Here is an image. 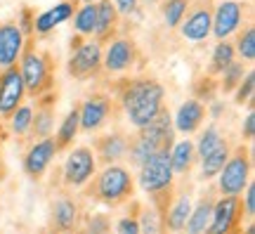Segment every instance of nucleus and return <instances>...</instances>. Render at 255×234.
Wrapping results in <instances>:
<instances>
[{
	"mask_svg": "<svg viewBox=\"0 0 255 234\" xmlns=\"http://www.w3.org/2000/svg\"><path fill=\"white\" fill-rule=\"evenodd\" d=\"M95 19H97V5L95 2H83L73 12V28L78 36H92L95 33Z\"/></svg>",
	"mask_w": 255,
	"mask_h": 234,
	"instance_id": "obj_28",
	"label": "nucleus"
},
{
	"mask_svg": "<svg viewBox=\"0 0 255 234\" xmlns=\"http://www.w3.org/2000/svg\"><path fill=\"white\" fill-rule=\"evenodd\" d=\"M52 128H55V109L50 107V102H40V107L36 109L33 121H31V135L33 137L52 135Z\"/></svg>",
	"mask_w": 255,
	"mask_h": 234,
	"instance_id": "obj_29",
	"label": "nucleus"
},
{
	"mask_svg": "<svg viewBox=\"0 0 255 234\" xmlns=\"http://www.w3.org/2000/svg\"><path fill=\"white\" fill-rule=\"evenodd\" d=\"M227 156H229V144L227 142H222L210 154L201 156V178H203V180H213V178L220 173V168L225 166Z\"/></svg>",
	"mask_w": 255,
	"mask_h": 234,
	"instance_id": "obj_26",
	"label": "nucleus"
},
{
	"mask_svg": "<svg viewBox=\"0 0 255 234\" xmlns=\"http://www.w3.org/2000/svg\"><path fill=\"white\" fill-rule=\"evenodd\" d=\"M114 5L119 9V14H132L139 5V0H114Z\"/></svg>",
	"mask_w": 255,
	"mask_h": 234,
	"instance_id": "obj_43",
	"label": "nucleus"
},
{
	"mask_svg": "<svg viewBox=\"0 0 255 234\" xmlns=\"http://www.w3.org/2000/svg\"><path fill=\"white\" fill-rule=\"evenodd\" d=\"M203 118H206V107H203V102L196 97L187 99L180 104V109L175 111L173 116V128L175 133H182V135H191V133H196L203 123Z\"/></svg>",
	"mask_w": 255,
	"mask_h": 234,
	"instance_id": "obj_16",
	"label": "nucleus"
},
{
	"mask_svg": "<svg viewBox=\"0 0 255 234\" xmlns=\"http://www.w3.org/2000/svg\"><path fill=\"white\" fill-rule=\"evenodd\" d=\"M142 2H146V5H154V2H158V0H142Z\"/></svg>",
	"mask_w": 255,
	"mask_h": 234,
	"instance_id": "obj_45",
	"label": "nucleus"
},
{
	"mask_svg": "<svg viewBox=\"0 0 255 234\" xmlns=\"http://www.w3.org/2000/svg\"><path fill=\"white\" fill-rule=\"evenodd\" d=\"M244 19V9L241 2L237 0H220L213 12V26H210V36H215L218 40L229 38L232 33H237Z\"/></svg>",
	"mask_w": 255,
	"mask_h": 234,
	"instance_id": "obj_11",
	"label": "nucleus"
},
{
	"mask_svg": "<svg viewBox=\"0 0 255 234\" xmlns=\"http://www.w3.org/2000/svg\"><path fill=\"white\" fill-rule=\"evenodd\" d=\"M218 178V189L222 197H239L244 194L246 185L251 182V156L244 149L229 152L225 166L220 168Z\"/></svg>",
	"mask_w": 255,
	"mask_h": 234,
	"instance_id": "obj_5",
	"label": "nucleus"
},
{
	"mask_svg": "<svg viewBox=\"0 0 255 234\" xmlns=\"http://www.w3.org/2000/svg\"><path fill=\"white\" fill-rule=\"evenodd\" d=\"M24 95H26V88H24L17 64L2 69L0 71V116L7 118L24 102Z\"/></svg>",
	"mask_w": 255,
	"mask_h": 234,
	"instance_id": "obj_10",
	"label": "nucleus"
},
{
	"mask_svg": "<svg viewBox=\"0 0 255 234\" xmlns=\"http://www.w3.org/2000/svg\"><path fill=\"white\" fill-rule=\"evenodd\" d=\"M191 213V197L189 194H180L177 201L165 211L163 216V227H168L170 232H182L187 225V218Z\"/></svg>",
	"mask_w": 255,
	"mask_h": 234,
	"instance_id": "obj_22",
	"label": "nucleus"
},
{
	"mask_svg": "<svg viewBox=\"0 0 255 234\" xmlns=\"http://www.w3.org/2000/svg\"><path fill=\"white\" fill-rule=\"evenodd\" d=\"M111 114V99L107 95H90L88 99H83V104L78 107V116H81V130L85 133H95L100 130L107 118Z\"/></svg>",
	"mask_w": 255,
	"mask_h": 234,
	"instance_id": "obj_12",
	"label": "nucleus"
},
{
	"mask_svg": "<svg viewBox=\"0 0 255 234\" xmlns=\"http://www.w3.org/2000/svg\"><path fill=\"white\" fill-rule=\"evenodd\" d=\"M19 73L26 88V95L31 97H40L45 90H50V81H52V64L45 52H40L36 47H26L19 54Z\"/></svg>",
	"mask_w": 255,
	"mask_h": 234,
	"instance_id": "obj_3",
	"label": "nucleus"
},
{
	"mask_svg": "<svg viewBox=\"0 0 255 234\" xmlns=\"http://www.w3.org/2000/svg\"><path fill=\"white\" fill-rule=\"evenodd\" d=\"M222 142H225V137L220 133V128L215 123H210V126H206V130H201V137H199V142L194 144V149H196V154H199V159H201V156L213 152L215 147H220Z\"/></svg>",
	"mask_w": 255,
	"mask_h": 234,
	"instance_id": "obj_33",
	"label": "nucleus"
},
{
	"mask_svg": "<svg viewBox=\"0 0 255 234\" xmlns=\"http://www.w3.org/2000/svg\"><path fill=\"white\" fill-rule=\"evenodd\" d=\"M139 133L146 135L149 140H154L161 149H170L175 142V128H173V116H170V111L163 107L151 123H146L144 128H139Z\"/></svg>",
	"mask_w": 255,
	"mask_h": 234,
	"instance_id": "obj_18",
	"label": "nucleus"
},
{
	"mask_svg": "<svg viewBox=\"0 0 255 234\" xmlns=\"http://www.w3.org/2000/svg\"><path fill=\"white\" fill-rule=\"evenodd\" d=\"M73 12H76L73 0L57 2L55 7H50V9H45V12H40L38 17H33V33L47 36L52 28H57L59 24H64V21H69V19L73 17Z\"/></svg>",
	"mask_w": 255,
	"mask_h": 234,
	"instance_id": "obj_17",
	"label": "nucleus"
},
{
	"mask_svg": "<svg viewBox=\"0 0 255 234\" xmlns=\"http://www.w3.org/2000/svg\"><path fill=\"white\" fill-rule=\"evenodd\" d=\"M158 218L161 216L156 213V208H146L142 213V220H139V232H149V234L158 232L163 227V223H158Z\"/></svg>",
	"mask_w": 255,
	"mask_h": 234,
	"instance_id": "obj_37",
	"label": "nucleus"
},
{
	"mask_svg": "<svg viewBox=\"0 0 255 234\" xmlns=\"http://www.w3.org/2000/svg\"><path fill=\"white\" fill-rule=\"evenodd\" d=\"M244 78V64H239L237 59L229 62L222 71H220V90L222 92H232L239 85V81Z\"/></svg>",
	"mask_w": 255,
	"mask_h": 234,
	"instance_id": "obj_34",
	"label": "nucleus"
},
{
	"mask_svg": "<svg viewBox=\"0 0 255 234\" xmlns=\"http://www.w3.org/2000/svg\"><path fill=\"white\" fill-rule=\"evenodd\" d=\"M78 130H81V116H78V107H73V109H69V114L64 116V121L57 128V135H55L57 149L71 147V142L78 135Z\"/></svg>",
	"mask_w": 255,
	"mask_h": 234,
	"instance_id": "obj_25",
	"label": "nucleus"
},
{
	"mask_svg": "<svg viewBox=\"0 0 255 234\" xmlns=\"http://www.w3.org/2000/svg\"><path fill=\"white\" fill-rule=\"evenodd\" d=\"M109 220L104 216H92L90 220H88V230H90L92 234H97V232H107L109 230Z\"/></svg>",
	"mask_w": 255,
	"mask_h": 234,
	"instance_id": "obj_42",
	"label": "nucleus"
},
{
	"mask_svg": "<svg viewBox=\"0 0 255 234\" xmlns=\"http://www.w3.org/2000/svg\"><path fill=\"white\" fill-rule=\"evenodd\" d=\"M17 26L24 36H31V33H33V14H31V9L28 7H21L19 19H17Z\"/></svg>",
	"mask_w": 255,
	"mask_h": 234,
	"instance_id": "obj_40",
	"label": "nucleus"
},
{
	"mask_svg": "<svg viewBox=\"0 0 255 234\" xmlns=\"http://www.w3.org/2000/svg\"><path fill=\"white\" fill-rule=\"evenodd\" d=\"M175 180V171L170 166V149H158L139 166V187L146 194L170 192Z\"/></svg>",
	"mask_w": 255,
	"mask_h": 234,
	"instance_id": "obj_4",
	"label": "nucleus"
},
{
	"mask_svg": "<svg viewBox=\"0 0 255 234\" xmlns=\"http://www.w3.org/2000/svg\"><path fill=\"white\" fill-rule=\"evenodd\" d=\"M135 64V43L130 38H116L102 52V66L109 73H121Z\"/></svg>",
	"mask_w": 255,
	"mask_h": 234,
	"instance_id": "obj_13",
	"label": "nucleus"
},
{
	"mask_svg": "<svg viewBox=\"0 0 255 234\" xmlns=\"http://www.w3.org/2000/svg\"><path fill=\"white\" fill-rule=\"evenodd\" d=\"M244 208L239 197H222L220 201H213V213H210V234H227L234 232L241 223Z\"/></svg>",
	"mask_w": 255,
	"mask_h": 234,
	"instance_id": "obj_9",
	"label": "nucleus"
},
{
	"mask_svg": "<svg viewBox=\"0 0 255 234\" xmlns=\"http://www.w3.org/2000/svg\"><path fill=\"white\" fill-rule=\"evenodd\" d=\"M241 135H244V140H253L255 137V104L253 102L248 104V114L244 118V123H241Z\"/></svg>",
	"mask_w": 255,
	"mask_h": 234,
	"instance_id": "obj_38",
	"label": "nucleus"
},
{
	"mask_svg": "<svg viewBox=\"0 0 255 234\" xmlns=\"http://www.w3.org/2000/svg\"><path fill=\"white\" fill-rule=\"evenodd\" d=\"M234 50H237V54L244 62H253L255 59V28L253 26H246L241 31Z\"/></svg>",
	"mask_w": 255,
	"mask_h": 234,
	"instance_id": "obj_35",
	"label": "nucleus"
},
{
	"mask_svg": "<svg viewBox=\"0 0 255 234\" xmlns=\"http://www.w3.org/2000/svg\"><path fill=\"white\" fill-rule=\"evenodd\" d=\"M194 159H196V149H194L191 140L173 142V147H170V166H173L175 175L189 173V168L194 166Z\"/></svg>",
	"mask_w": 255,
	"mask_h": 234,
	"instance_id": "obj_24",
	"label": "nucleus"
},
{
	"mask_svg": "<svg viewBox=\"0 0 255 234\" xmlns=\"http://www.w3.org/2000/svg\"><path fill=\"white\" fill-rule=\"evenodd\" d=\"M83 2H97V0H83Z\"/></svg>",
	"mask_w": 255,
	"mask_h": 234,
	"instance_id": "obj_46",
	"label": "nucleus"
},
{
	"mask_svg": "<svg viewBox=\"0 0 255 234\" xmlns=\"http://www.w3.org/2000/svg\"><path fill=\"white\" fill-rule=\"evenodd\" d=\"M237 59V50L227 38L218 40V45L213 47V57H210V73H220L229 62Z\"/></svg>",
	"mask_w": 255,
	"mask_h": 234,
	"instance_id": "obj_31",
	"label": "nucleus"
},
{
	"mask_svg": "<svg viewBox=\"0 0 255 234\" xmlns=\"http://www.w3.org/2000/svg\"><path fill=\"white\" fill-rule=\"evenodd\" d=\"M253 92H255V73L253 71H246V76L239 81V85L232 90V95H234V102L237 104H251L253 102Z\"/></svg>",
	"mask_w": 255,
	"mask_h": 234,
	"instance_id": "obj_36",
	"label": "nucleus"
},
{
	"mask_svg": "<svg viewBox=\"0 0 255 234\" xmlns=\"http://www.w3.org/2000/svg\"><path fill=\"white\" fill-rule=\"evenodd\" d=\"M163 99L165 90L156 78H135V81L126 83V88L121 92L123 111H126L130 126H135L137 130L158 116V111L163 109Z\"/></svg>",
	"mask_w": 255,
	"mask_h": 234,
	"instance_id": "obj_1",
	"label": "nucleus"
},
{
	"mask_svg": "<svg viewBox=\"0 0 255 234\" xmlns=\"http://www.w3.org/2000/svg\"><path fill=\"white\" fill-rule=\"evenodd\" d=\"M222 111H225L222 102H213V107H210V118H213V121H218V118L222 116Z\"/></svg>",
	"mask_w": 255,
	"mask_h": 234,
	"instance_id": "obj_44",
	"label": "nucleus"
},
{
	"mask_svg": "<svg viewBox=\"0 0 255 234\" xmlns=\"http://www.w3.org/2000/svg\"><path fill=\"white\" fill-rule=\"evenodd\" d=\"M210 26H213V12H210L208 5H199L196 9H191L189 14H184L177 28H180L184 40L203 43L210 36Z\"/></svg>",
	"mask_w": 255,
	"mask_h": 234,
	"instance_id": "obj_14",
	"label": "nucleus"
},
{
	"mask_svg": "<svg viewBox=\"0 0 255 234\" xmlns=\"http://www.w3.org/2000/svg\"><path fill=\"white\" fill-rule=\"evenodd\" d=\"M24 45H26V36L19 31L17 24H12V21L0 24V69L14 66L19 62Z\"/></svg>",
	"mask_w": 255,
	"mask_h": 234,
	"instance_id": "obj_15",
	"label": "nucleus"
},
{
	"mask_svg": "<svg viewBox=\"0 0 255 234\" xmlns=\"http://www.w3.org/2000/svg\"><path fill=\"white\" fill-rule=\"evenodd\" d=\"M52 227L59 230V232H71L78 227V220H81V206L69 197H62L55 201V206H52Z\"/></svg>",
	"mask_w": 255,
	"mask_h": 234,
	"instance_id": "obj_20",
	"label": "nucleus"
},
{
	"mask_svg": "<svg viewBox=\"0 0 255 234\" xmlns=\"http://www.w3.org/2000/svg\"><path fill=\"white\" fill-rule=\"evenodd\" d=\"M97 173V156L90 147H76L66 154L62 166V180L66 187L81 189L95 178Z\"/></svg>",
	"mask_w": 255,
	"mask_h": 234,
	"instance_id": "obj_6",
	"label": "nucleus"
},
{
	"mask_svg": "<svg viewBox=\"0 0 255 234\" xmlns=\"http://www.w3.org/2000/svg\"><path fill=\"white\" fill-rule=\"evenodd\" d=\"M116 232L119 234H139V220L135 216H126L116 223Z\"/></svg>",
	"mask_w": 255,
	"mask_h": 234,
	"instance_id": "obj_39",
	"label": "nucleus"
},
{
	"mask_svg": "<svg viewBox=\"0 0 255 234\" xmlns=\"http://www.w3.org/2000/svg\"><path fill=\"white\" fill-rule=\"evenodd\" d=\"M57 152H59V149H57V142H55V137H52V135L38 137L36 142L26 149L24 159H21L24 173H26L28 178H33V180L43 178V175H45V171L50 168L52 159L57 156Z\"/></svg>",
	"mask_w": 255,
	"mask_h": 234,
	"instance_id": "obj_8",
	"label": "nucleus"
},
{
	"mask_svg": "<svg viewBox=\"0 0 255 234\" xmlns=\"http://www.w3.org/2000/svg\"><path fill=\"white\" fill-rule=\"evenodd\" d=\"M244 213H246V218H253L255 216V185L253 180L246 185V197H244Z\"/></svg>",
	"mask_w": 255,
	"mask_h": 234,
	"instance_id": "obj_41",
	"label": "nucleus"
},
{
	"mask_svg": "<svg viewBox=\"0 0 255 234\" xmlns=\"http://www.w3.org/2000/svg\"><path fill=\"white\" fill-rule=\"evenodd\" d=\"M210 213H213V199L203 197L196 206H191V213H189V218H187V225H184L187 234H203V232H208Z\"/></svg>",
	"mask_w": 255,
	"mask_h": 234,
	"instance_id": "obj_23",
	"label": "nucleus"
},
{
	"mask_svg": "<svg viewBox=\"0 0 255 234\" xmlns=\"http://www.w3.org/2000/svg\"><path fill=\"white\" fill-rule=\"evenodd\" d=\"M158 149H161V147H158L154 140H149L146 135H142V133H139L132 142L128 144V156H130V163H132L135 168H139V166H142L149 156H154Z\"/></svg>",
	"mask_w": 255,
	"mask_h": 234,
	"instance_id": "obj_27",
	"label": "nucleus"
},
{
	"mask_svg": "<svg viewBox=\"0 0 255 234\" xmlns=\"http://www.w3.org/2000/svg\"><path fill=\"white\" fill-rule=\"evenodd\" d=\"M191 0H165L161 12H163V21L168 28H177L180 26V21L182 17L187 14V9H189Z\"/></svg>",
	"mask_w": 255,
	"mask_h": 234,
	"instance_id": "obj_32",
	"label": "nucleus"
},
{
	"mask_svg": "<svg viewBox=\"0 0 255 234\" xmlns=\"http://www.w3.org/2000/svg\"><path fill=\"white\" fill-rule=\"evenodd\" d=\"M102 52H104L102 40H97L95 36H88L85 43H78L73 47V54L69 59V66H66L69 76L76 81H88L92 76H97L102 69Z\"/></svg>",
	"mask_w": 255,
	"mask_h": 234,
	"instance_id": "obj_7",
	"label": "nucleus"
},
{
	"mask_svg": "<svg viewBox=\"0 0 255 234\" xmlns=\"http://www.w3.org/2000/svg\"><path fill=\"white\" fill-rule=\"evenodd\" d=\"M9 130L17 137H24L31 133V121H33V107L31 104H19L12 114H9Z\"/></svg>",
	"mask_w": 255,
	"mask_h": 234,
	"instance_id": "obj_30",
	"label": "nucleus"
},
{
	"mask_svg": "<svg viewBox=\"0 0 255 234\" xmlns=\"http://www.w3.org/2000/svg\"><path fill=\"white\" fill-rule=\"evenodd\" d=\"M95 5H97V19H95V33H92V36L104 43V40L111 38V33L116 31L121 14L111 0H97Z\"/></svg>",
	"mask_w": 255,
	"mask_h": 234,
	"instance_id": "obj_21",
	"label": "nucleus"
},
{
	"mask_svg": "<svg viewBox=\"0 0 255 234\" xmlns=\"http://www.w3.org/2000/svg\"><path fill=\"white\" fill-rule=\"evenodd\" d=\"M128 144H130V140H128L123 133H109V135H104L97 140V152H95V156H97V161H102L104 166H107V163H119L121 159L128 156Z\"/></svg>",
	"mask_w": 255,
	"mask_h": 234,
	"instance_id": "obj_19",
	"label": "nucleus"
},
{
	"mask_svg": "<svg viewBox=\"0 0 255 234\" xmlns=\"http://www.w3.org/2000/svg\"><path fill=\"white\" fill-rule=\"evenodd\" d=\"M97 175V173H95ZM95 197L97 201L107 204V206H119L123 201L132 197L135 192V180H132V173L128 171L126 166L121 163H107L104 171L95 178Z\"/></svg>",
	"mask_w": 255,
	"mask_h": 234,
	"instance_id": "obj_2",
	"label": "nucleus"
}]
</instances>
